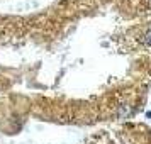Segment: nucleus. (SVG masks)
Returning a JSON list of instances; mask_svg holds the SVG:
<instances>
[{
    "label": "nucleus",
    "mask_w": 151,
    "mask_h": 144,
    "mask_svg": "<svg viewBox=\"0 0 151 144\" xmlns=\"http://www.w3.org/2000/svg\"><path fill=\"white\" fill-rule=\"evenodd\" d=\"M146 42H148V44H151V31L146 34Z\"/></svg>",
    "instance_id": "nucleus-1"
}]
</instances>
